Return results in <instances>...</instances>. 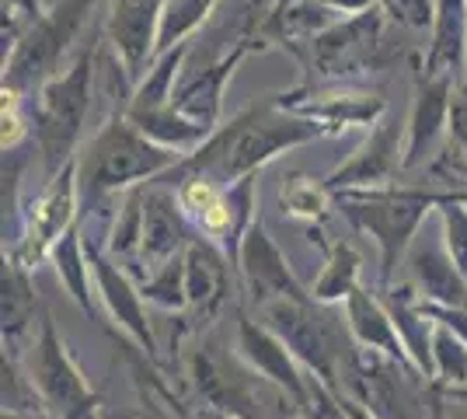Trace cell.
Here are the masks:
<instances>
[{
    "instance_id": "7402d4cb",
    "label": "cell",
    "mask_w": 467,
    "mask_h": 419,
    "mask_svg": "<svg viewBox=\"0 0 467 419\" xmlns=\"http://www.w3.org/2000/svg\"><path fill=\"white\" fill-rule=\"evenodd\" d=\"M436 353L447 363V374H453V381L467 378V353L457 342H450V336H440V340H436Z\"/></svg>"
},
{
    "instance_id": "4316f807",
    "label": "cell",
    "mask_w": 467,
    "mask_h": 419,
    "mask_svg": "<svg viewBox=\"0 0 467 419\" xmlns=\"http://www.w3.org/2000/svg\"><path fill=\"white\" fill-rule=\"evenodd\" d=\"M59 252L67 256V273H70V283H74L78 298H84V287H80V273H78V256H74V241H67V245H63Z\"/></svg>"
},
{
    "instance_id": "44dd1931",
    "label": "cell",
    "mask_w": 467,
    "mask_h": 419,
    "mask_svg": "<svg viewBox=\"0 0 467 419\" xmlns=\"http://www.w3.org/2000/svg\"><path fill=\"white\" fill-rule=\"evenodd\" d=\"M202 11H206V0H171V15H168L164 28H161V39L171 42L175 36H182Z\"/></svg>"
},
{
    "instance_id": "6da1fadb",
    "label": "cell",
    "mask_w": 467,
    "mask_h": 419,
    "mask_svg": "<svg viewBox=\"0 0 467 419\" xmlns=\"http://www.w3.org/2000/svg\"><path fill=\"white\" fill-rule=\"evenodd\" d=\"M84 109H88V60H80L70 78L57 80L42 95L39 140L46 158L53 164L70 151V143L80 130V120H84Z\"/></svg>"
},
{
    "instance_id": "ac0fdd59",
    "label": "cell",
    "mask_w": 467,
    "mask_h": 419,
    "mask_svg": "<svg viewBox=\"0 0 467 419\" xmlns=\"http://www.w3.org/2000/svg\"><path fill=\"white\" fill-rule=\"evenodd\" d=\"M216 283H220V266L206 248L195 245L189 252V298L206 300L216 290Z\"/></svg>"
},
{
    "instance_id": "83f0119b",
    "label": "cell",
    "mask_w": 467,
    "mask_h": 419,
    "mask_svg": "<svg viewBox=\"0 0 467 419\" xmlns=\"http://www.w3.org/2000/svg\"><path fill=\"white\" fill-rule=\"evenodd\" d=\"M453 126H457L461 137H467V99L457 101V109H453Z\"/></svg>"
},
{
    "instance_id": "30bf717a",
    "label": "cell",
    "mask_w": 467,
    "mask_h": 419,
    "mask_svg": "<svg viewBox=\"0 0 467 419\" xmlns=\"http://www.w3.org/2000/svg\"><path fill=\"white\" fill-rule=\"evenodd\" d=\"M67 217H70V175L59 179L57 189L39 203V210H36V227H32V241H28V256H32V252L39 256L42 248L63 231Z\"/></svg>"
},
{
    "instance_id": "ba28073f",
    "label": "cell",
    "mask_w": 467,
    "mask_h": 419,
    "mask_svg": "<svg viewBox=\"0 0 467 419\" xmlns=\"http://www.w3.org/2000/svg\"><path fill=\"white\" fill-rule=\"evenodd\" d=\"M244 266H248V277H252L254 298L265 300V298H275V294H283V298L293 294L290 273H286V266L279 262L275 248L265 241L262 231H252V238L244 245Z\"/></svg>"
},
{
    "instance_id": "603a6c76",
    "label": "cell",
    "mask_w": 467,
    "mask_h": 419,
    "mask_svg": "<svg viewBox=\"0 0 467 419\" xmlns=\"http://www.w3.org/2000/svg\"><path fill=\"white\" fill-rule=\"evenodd\" d=\"M286 203H290L293 214H317L321 210V193L304 182V185H293L290 193H286Z\"/></svg>"
},
{
    "instance_id": "e0dca14e",
    "label": "cell",
    "mask_w": 467,
    "mask_h": 419,
    "mask_svg": "<svg viewBox=\"0 0 467 419\" xmlns=\"http://www.w3.org/2000/svg\"><path fill=\"white\" fill-rule=\"evenodd\" d=\"M28 311H32V294H28V283L11 269V273H4V329H11V332H18L25 319H28Z\"/></svg>"
},
{
    "instance_id": "277c9868",
    "label": "cell",
    "mask_w": 467,
    "mask_h": 419,
    "mask_svg": "<svg viewBox=\"0 0 467 419\" xmlns=\"http://www.w3.org/2000/svg\"><path fill=\"white\" fill-rule=\"evenodd\" d=\"M373 39H377V21H349V25H342V28L317 39L314 60L321 67V74H349L352 67L363 63V57L373 49Z\"/></svg>"
},
{
    "instance_id": "8fae6325",
    "label": "cell",
    "mask_w": 467,
    "mask_h": 419,
    "mask_svg": "<svg viewBox=\"0 0 467 419\" xmlns=\"http://www.w3.org/2000/svg\"><path fill=\"white\" fill-rule=\"evenodd\" d=\"M178 238H182V231H178L171 206H168L164 196H154L147 203V217H143V248H147V256L161 259V256L175 252Z\"/></svg>"
},
{
    "instance_id": "9c48e42d",
    "label": "cell",
    "mask_w": 467,
    "mask_h": 419,
    "mask_svg": "<svg viewBox=\"0 0 467 419\" xmlns=\"http://www.w3.org/2000/svg\"><path fill=\"white\" fill-rule=\"evenodd\" d=\"M74 21H78V11H63V18L39 25L32 42L21 49L18 60H15V80H25L32 74V67H46V63L53 60L59 49H63V39H67V32H70Z\"/></svg>"
},
{
    "instance_id": "d6986e66",
    "label": "cell",
    "mask_w": 467,
    "mask_h": 419,
    "mask_svg": "<svg viewBox=\"0 0 467 419\" xmlns=\"http://www.w3.org/2000/svg\"><path fill=\"white\" fill-rule=\"evenodd\" d=\"M457 53H461V4L457 0H443V25H440V39H436V53H432V63H447L453 67L457 63Z\"/></svg>"
},
{
    "instance_id": "9a60e30c",
    "label": "cell",
    "mask_w": 467,
    "mask_h": 419,
    "mask_svg": "<svg viewBox=\"0 0 467 419\" xmlns=\"http://www.w3.org/2000/svg\"><path fill=\"white\" fill-rule=\"evenodd\" d=\"M244 346H248V353H252L273 378L286 381L293 392H296V374L290 371V363H286V350H279L269 336H262V332H254L252 325H244Z\"/></svg>"
},
{
    "instance_id": "484cf974",
    "label": "cell",
    "mask_w": 467,
    "mask_h": 419,
    "mask_svg": "<svg viewBox=\"0 0 467 419\" xmlns=\"http://www.w3.org/2000/svg\"><path fill=\"white\" fill-rule=\"evenodd\" d=\"M185 203H189V206H195V210H202V214H210V210L216 206L213 189H210L206 182H192V185L185 189Z\"/></svg>"
},
{
    "instance_id": "f1b7e54d",
    "label": "cell",
    "mask_w": 467,
    "mask_h": 419,
    "mask_svg": "<svg viewBox=\"0 0 467 419\" xmlns=\"http://www.w3.org/2000/svg\"><path fill=\"white\" fill-rule=\"evenodd\" d=\"M335 7H342V11H359V7H367L370 0H328Z\"/></svg>"
},
{
    "instance_id": "d4e9b609",
    "label": "cell",
    "mask_w": 467,
    "mask_h": 419,
    "mask_svg": "<svg viewBox=\"0 0 467 419\" xmlns=\"http://www.w3.org/2000/svg\"><path fill=\"white\" fill-rule=\"evenodd\" d=\"M390 11H398V18H405L409 25H426L429 18V0H388Z\"/></svg>"
},
{
    "instance_id": "7a4b0ae2",
    "label": "cell",
    "mask_w": 467,
    "mask_h": 419,
    "mask_svg": "<svg viewBox=\"0 0 467 419\" xmlns=\"http://www.w3.org/2000/svg\"><path fill=\"white\" fill-rule=\"evenodd\" d=\"M171 161V154L154 151L150 143L137 140L130 130H109L105 137L95 143L91 154V185L105 189V185H119L137 175H150L157 168H164Z\"/></svg>"
},
{
    "instance_id": "2e32d148",
    "label": "cell",
    "mask_w": 467,
    "mask_h": 419,
    "mask_svg": "<svg viewBox=\"0 0 467 419\" xmlns=\"http://www.w3.org/2000/svg\"><path fill=\"white\" fill-rule=\"evenodd\" d=\"M98 277H101V287H105V294H109V300H112V308H116L119 319L126 321L140 340H147V329H143V321H140V308H137V300H133V294L126 290V283L116 279V273H112L109 266H101V262H98Z\"/></svg>"
},
{
    "instance_id": "5bb4252c",
    "label": "cell",
    "mask_w": 467,
    "mask_h": 419,
    "mask_svg": "<svg viewBox=\"0 0 467 419\" xmlns=\"http://www.w3.org/2000/svg\"><path fill=\"white\" fill-rule=\"evenodd\" d=\"M415 269H419V277H422L429 294H436V298L443 300H464V287L453 277V266H447V259H440L432 248L419 252V266Z\"/></svg>"
},
{
    "instance_id": "3957f363",
    "label": "cell",
    "mask_w": 467,
    "mask_h": 419,
    "mask_svg": "<svg viewBox=\"0 0 467 419\" xmlns=\"http://www.w3.org/2000/svg\"><path fill=\"white\" fill-rule=\"evenodd\" d=\"M311 133V126L304 122H254V126H241L234 130V137L223 140V147H216V168L223 175H241L254 168L258 161H265L273 151L286 147V143H296Z\"/></svg>"
},
{
    "instance_id": "ffe728a7",
    "label": "cell",
    "mask_w": 467,
    "mask_h": 419,
    "mask_svg": "<svg viewBox=\"0 0 467 419\" xmlns=\"http://www.w3.org/2000/svg\"><path fill=\"white\" fill-rule=\"evenodd\" d=\"M443 95H447V88L436 84L426 99H422V105H419V116H415V154H419L422 143H429V137L436 133V122H440V112H443Z\"/></svg>"
},
{
    "instance_id": "5b68a950",
    "label": "cell",
    "mask_w": 467,
    "mask_h": 419,
    "mask_svg": "<svg viewBox=\"0 0 467 419\" xmlns=\"http://www.w3.org/2000/svg\"><path fill=\"white\" fill-rule=\"evenodd\" d=\"M36 374H39L42 392L49 395V402H53V405H59V409L88 405V392H84L80 378L74 374V367L67 363L63 350L57 346V336H53V329H46V332H42L39 367H36Z\"/></svg>"
},
{
    "instance_id": "7c38bea8",
    "label": "cell",
    "mask_w": 467,
    "mask_h": 419,
    "mask_svg": "<svg viewBox=\"0 0 467 419\" xmlns=\"http://www.w3.org/2000/svg\"><path fill=\"white\" fill-rule=\"evenodd\" d=\"M363 217H367V224L380 235V241L388 245V262H390L394 259V248H398V245L405 241V235L415 227L419 210H415V206H370Z\"/></svg>"
},
{
    "instance_id": "cb8c5ba5",
    "label": "cell",
    "mask_w": 467,
    "mask_h": 419,
    "mask_svg": "<svg viewBox=\"0 0 467 419\" xmlns=\"http://www.w3.org/2000/svg\"><path fill=\"white\" fill-rule=\"evenodd\" d=\"M450 245H453L461 269H467V217L461 210H450Z\"/></svg>"
},
{
    "instance_id": "8992f818",
    "label": "cell",
    "mask_w": 467,
    "mask_h": 419,
    "mask_svg": "<svg viewBox=\"0 0 467 419\" xmlns=\"http://www.w3.org/2000/svg\"><path fill=\"white\" fill-rule=\"evenodd\" d=\"M157 0H119L112 15V36L130 67H140L150 46V25H154Z\"/></svg>"
},
{
    "instance_id": "52a82bcc",
    "label": "cell",
    "mask_w": 467,
    "mask_h": 419,
    "mask_svg": "<svg viewBox=\"0 0 467 419\" xmlns=\"http://www.w3.org/2000/svg\"><path fill=\"white\" fill-rule=\"evenodd\" d=\"M269 319H273V325L283 332V340L290 342L300 357H307L321 371H328V340H325V332H321L317 321L307 319L293 304H275L273 311H269Z\"/></svg>"
},
{
    "instance_id": "4fadbf2b",
    "label": "cell",
    "mask_w": 467,
    "mask_h": 419,
    "mask_svg": "<svg viewBox=\"0 0 467 419\" xmlns=\"http://www.w3.org/2000/svg\"><path fill=\"white\" fill-rule=\"evenodd\" d=\"M349 319H352V325H356V332H359L367 342L384 346V350H390V353H398V342H394V336H390V321L380 315V308H377L373 300H367L363 294H352Z\"/></svg>"
}]
</instances>
